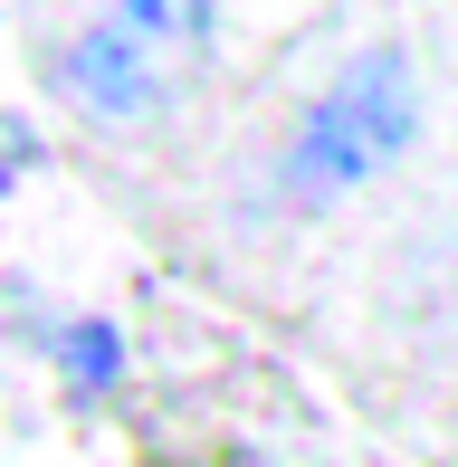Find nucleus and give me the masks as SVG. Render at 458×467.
Listing matches in <instances>:
<instances>
[{"mask_svg":"<svg viewBox=\"0 0 458 467\" xmlns=\"http://www.w3.org/2000/svg\"><path fill=\"white\" fill-rule=\"evenodd\" d=\"M411 134H421L411 57L401 48H363V57H344L316 87V105L297 115L277 182H286V201H344V191H363L372 172H391V162L411 153Z\"/></svg>","mask_w":458,"mask_h":467,"instance_id":"1","label":"nucleus"},{"mask_svg":"<svg viewBox=\"0 0 458 467\" xmlns=\"http://www.w3.org/2000/svg\"><path fill=\"white\" fill-rule=\"evenodd\" d=\"M211 48V0H115L57 48V96L96 124H143L182 96V67Z\"/></svg>","mask_w":458,"mask_h":467,"instance_id":"2","label":"nucleus"},{"mask_svg":"<svg viewBox=\"0 0 458 467\" xmlns=\"http://www.w3.org/2000/svg\"><path fill=\"white\" fill-rule=\"evenodd\" d=\"M48 353H57V372H68L77 391H115V372H124V344H115L106 315H77V325H57Z\"/></svg>","mask_w":458,"mask_h":467,"instance_id":"3","label":"nucleus"}]
</instances>
